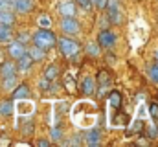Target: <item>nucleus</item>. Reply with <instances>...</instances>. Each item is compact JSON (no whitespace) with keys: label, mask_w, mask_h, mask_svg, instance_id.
<instances>
[{"label":"nucleus","mask_w":158,"mask_h":147,"mask_svg":"<svg viewBox=\"0 0 158 147\" xmlns=\"http://www.w3.org/2000/svg\"><path fill=\"white\" fill-rule=\"evenodd\" d=\"M98 42L103 48H112L116 44V37H114L112 32H109V30H101L99 32V37H98Z\"/></svg>","instance_id":"6"},{"label":"nucleus","mask_w":158,"mask_h":147,"mask_svg":"<svg viewBox=\"0 0 158 147\" xmlns=\"http://www.w3.org/2000/svg\"><path fill=\"white\" fill-rule=\"evenodd\" d=\"M61 30L66 35H77L79 33V22L74 17H63L61 20Z\"/></svg>","instance_id":"5"},{"label":"nucleus","mask_w":158,"mask_h":147,"mask_svg":"<svg viewBox=\"0 0 158 147\" xmlns=\"http://www.w3.org/2000/svg\"><path fill=\"white\" fill-rule=\"evenodd\" d=\"M15 86V75H9V77H4V88L9 90Z\"/></svg>","instance_id":"23"},{"label":"nucleus","mask_w":158,"mask_h":147,"mask_svg":"<svg viewBox=\"0 0 158 147\" xmlns=\"http://www.w3.org/2000/svg\"><path fill=\"white\" fill-rule=\"evenodd\" d=\"M107 2H109V0H96L94 6H96L98 9H105V7H107Z\"/></svg>","instance_id":"30"},{"label":"nucleus","mask_w":158,"mask_h":147,"mask_svg":"<svg viewBox=\"0 0 158 147\" xmlns=\"http://www.w3.org/2000/svg\"><path fill=\"white\" fill-rule=\"evenodd\" d=\"M61 134H63V129L57 125V127H53V131H52V138L55 140V142H59L61 140Z\"/></svg>","instance_id":"25"},{"label":"nucleus","mask_w":158,"mask_h":147,"mask_svg":"<svg viewBox=\"0 0 158 147\" xmlns=\"http://www.w3.org/2000/svg\"><path fill=\"white\" fill-rule=\"evenodd\" d=\"M31 63H33V59H31V57L28 55V52H26L22 57H19V65H17V70H20V72H22V70H28V68L31 66Z\"/></svg>","instance_id":"15"},{"label":"nucleus","mask_w":158,"mask_h":147,"mask_svg":"<svg viewBox=\"0 0 158 147\" xmlns=\"http://www.w3.org/2000/svg\"><path fill=\"white\" fill-rule=\"evenodd\" d=\"M28 55H30L33 61H42L46 53H44V50L39 48V46H31V48H30V52H28Z\"/></svg>","instance_id":"18"},{"label":"nucleus","mask_w":158,"mask_h":147,"mask_svg":"<svg viewBox=\"0 0 158 147\" xmlns=\"http://www.w3.org/2000/svg\"><path fill=\"white\" fill-rule=\"evenodd\" d=\"M50 19H48V15H40V19H39V24L42 26V28H46V26H50Z\"/></svg>","instance_id":"28"},{"label":"nucleus","mask_w":158,"mask_h":147,"mask_svg":"<svg viewBox=\"0 0 158 147\" xmlns=\"http://www.w3.org/2000/svg\"><path fill=\"white\" fill-rule=\"evenodd\" d=\"M37 145H40V147H46V145H50V142H46V140H40V142H37Z\"/></svg>","instance_id":"32"},{"label":"nucleus","mask_w":158,"mask_h":147,"mask_svg":"<svg viewBox=\"0 0 158 147\" xmlns=\"http://www.w3.org/2000/svg\"><path fill=\"white\" fill-rule=\"evenodd\" d=\"M90 4H96V0H90Z\"/></svg>","instance_id":"34"},{"label":"nucleus","mask_w":158,"mask_h":147,"mask_svg":"<svg viewBox=\"0 0 158 147\" xmlns=\"http://www.w3.org/2000/svg\"><path fill=\"white\" fill-rule=\"evenodd\" d=\"M57 74H59V68L55 66V65H52L46 72H44V79H48V81H53L55 77H57Z\"/></svg>","instance_id":"20"},{"label":"nucleus","mask_w":158,"mask_h":147,"mask_svg":"<svg viewBox=\"0 0 158 147\" xmlns=\"http://www.w3.org/2000/svg\"><path fill=\"white\" fill-rule=\"evenodd\" d=\"M15 22V15L11 13V9H4V11H0V24H7V26H11Z\"/></svg>","instance_id":"17"},{"label":"nucleus","mask_w":158,"mask_h":147,"mask_svg":"<svg viewBox=\"0 0 158 147\" xmlns=\"http://www.w3.org/2000/svg\"><path fill=\"white\" fill-rule=\"evenodd\" d=\"M86 145H99V132L98 131H90L86 134Z\"/></svg>","instance_id":"19"},{"label":"nucleus","mask_w":158,"mask_h":147,"mask_svg":"<svg viewBox=\"0 0 158 147\" xmlns=\"http://www.w3.org/2000/svg\"><path fill=\"white\" fill-rule=\"evenodd\" d=\"M57 44H59L61 53H63L64 57H68V59H74V57L79 53V42H76L74 39L63 37V39H59V40H57Z\"/></svg>","instance_id":"3"},{"label":"nucleus","mask_w":158,"mask_h":147,"mask_svg":"<svg viewBox=\"0 0 158 147\" xmlns=\"http://www.w3.org/2000/svg\"><path fill=\"white\" fill-rule=\"evenodd\" d=\"M109 105H110L112 110H118L119 107L123 105V98H121V94H119L118 90H112V92H110V96H109Z\"/></svg>","instance_id":"10"},{"label":"nucleus","mask_w":158,"mask_h":147,"mask_svg":"<svg viewBox=\"0 0 158 147\" xmlns=\"http://www.w3.org/2000/svg\"><path fill=\"white\" fill-rule=\"evenodd\" d=\"M83 7H90V0H77Z\"/></svg>","instance_id":"31"},{"label":"nucleus","mask_w":158,"mask_h":147,"mask_svg":"<svg viewBox=\"0 0 158 147\" xmlns=\"http://www.w3.org/2000/svg\"><path fill=\"white\" fill-rule=\"evenodd\" d=\"M149 77H151L155 83H158V63L151 66V70H149Z\"/></svg>","instance_id":"24"},{"label":"nucleus","mask_w":158,"mask_h":147,"mask_svg":"<svg viewBox=\"0 0 158 147\" xmlns=\"http://www.w3.org/2000/svg\"><path fill=\"white\" fill-rule=\"evenodd\" d=\"M147 136H149V138H156L158 136V127L156 125H151V127L147 129Z\"/></svg>","instance_id":"27"},{"label":"nucleus","mask_w":158,"mask_h":147,"mask_svg":"<svg viewBox=\"0 0 158 147\" xmlns=\"http://www.w3.org/2000/svg\"><path fill=\"white\" fill-rule=\"evenodd\" d=\"M17 110H19V114H20V116H31V114H33V110H35V107H33L30 101H26V99H19Z\"/></svg>","instance_id":"9"},{"label":"nucleus","mask_w":158,"mask_h":147,"mask_svg":"<svg viewBox=\"0 0 158 147\" xmlns=\"http://www.w3.org/2000/svg\"><path fill=\"white\" fill-rule=\"evenodd\" d=\"M30 98V90H28V85H20V86H17L15 88V92H13V99H28Z\"/></svg>","instance_id":"13"},{"label":"nucleus","mask_w":158,"mask_h":147,"mask_svg":"<svg viewBox=\"0 0 158 147\" xmlns=\"http://www.w3.org/2000/svg\"><path fill=\"white\" fill-rule=\"evenodd\" d=\"M155 57H156V61H158V52H156V53H155Z\"/></svg>","instance_id":"33"},{"label":"nucleus","mask_w":158,"mask_h":147,"mask_svg":"<svg viewBox=\"0 0 158 147\" xmlns=\"http://www.w3.org/2000/svg\"><path fill=\"white\" fill-rule=\"evenodd\" d=\"M11 37H13L11 26H7V24H0V42H9Z\"/></svg>","instance_id":"16"},{"label":"nucleus","mask_w":158,"mask_h":147,"mask_svg":"<svg viewBox=\"0 0 158 147\" xmlns=\"http://www.w3.org/2000/svg\"><path fill=\"white\" fill-rule=\"evenodd\" d=\"M13 112V103L11 101H4L2 105H0V114L2 116H9Z\"/></svg>","instance_id":"21"},{"label":"nucleus","mask_w":158,"mask_h":147,"mask_svg":"<svg viewBox=\"0 0 158 147\" xmlns=\"http://www.w3.org/2000/svg\"><path fill=\"white\" fill-rule=\"evenodd\" d=\"M74 121L81 127H90L96 121V105L90 101H81L74 109Z\"/></svg>","instance_id":"1"},{"label":"nucleus","mask_w":158,"mask_h":147,"mask_svg":"<svg viewBox=\"0 0 158 147\" xmlns=\"http://www.w3.org/2000/svg\"><path fill=\"white\" fill-rule=\"evenodd\" d=\"M149 112H151V116H153L155 120H158V105L156 103H153V105L149 107Z\"/></svg>","instance_id":"29"},{"label":"nucleus","mask_w":158,"mask_h":147,"mask_svg":"<svg viewBox=\"0 0 158 147\" xmlns=\"http://www.w3.org/2000/svg\"><path fill=\"white\" fill-rule=\"evenodd\" d=\"M59 13L63 15V17H76V4L74 2H70V0H63V2H59Z\"/></svg>","instance_id":"8"},{"label":"nucleus","mask_w":158,"mask_h":147,"mask_svg":"<svg viewBox=\"0 0 158 147\" xmlns=\"http://www.w3.org/2000/svg\"><path fill=\"white\" fill-rule=\"evenodd\" d=\"M31 0H13V9L19 13H28L31 9Z\"/></svg>","instance_id":"11"},{"label":"nucleus","mask_w":158,"mask_h":147,"mask_svg":"<svg viewBox=\"0 0 158 147\" xmlns=\"http://www.w3.org/2000/svg\"><path fill=\"white\" fill-rule=\"evenodd\" d=\"M15 74H17V66L13 63H9V61L2 63V66H0V75L2 77H9V75H15Z\"/></svg>","instance_id":"12"},{"label":"nucleus","mask_w":158,"mask_h":147,"mask_svg":"<svg viewBox=\"0 0 158 147\" xmlns=\"http://www.w3.org/2000/svg\"><path fill=\"white\" fill-rule=\"evenodd\" d=\"M107 7H109V20L112 24H121L123 22V15H121L118 0H109L107 2Z\"/></svg>","instance_id":"4"},{"label":"nucleus","mask_w":158,"mask_h":147,"mask_svg":"<svg viewBox=\"0 0 158 147\" xmlns=\"http://www.w3.org/2000/svg\"><path fill=\"white\" fill-rule=\"evenodd\" d=\"M94 88H96V85H94V79H92L90 75H86V77L83 79V83H81V90H83L86 96H90V94L94 92Z\"/></svg>","instance_id":"14"},{"label":"nucleus","mask_w":158,"mask_h":147,"mask_svg":"<svg viewBox=\"0 0 158 147\" xmlns=\"http://www.w3.org/2000/svg\"><path fill=\"white\" fill-rule=\"evenodd\" d=\"M33 44L39 46V48H42V50L46 52V50H50V48H53V46L57 44V39H55V35H53L52 30L40 28V30L35 32V35H33Z\"/></svg>","instance_id":"2"},{"label":"nucleus","mask_w":158,"mask_h":147,"mask_svg":"<svg viewBox=\"0 0 158 147\" xmlns=\"http://www.w3.org/2000/svg\"><path fill=\"white\" fill-rule=\"evenodd\" d=\"M4 9H13V0H0V11Z\"/></svg>","instance_id":"26"},{"label":"nucleus","mask_w":158,"mask_h":147,"mask_svg":"<svg viewBox=\"0 0 158 147\" xmlns=\"http://www.w3.org/2000/svg\"><path fill=\"white\" fill-rule=\"evenodd\" d=\"M86 52H88V55L98 57V55H99V46H98V44H88V46H86Z\"/></svg>","instance_id":"22"},{"label":"nucleus","mask_w":158,"mask_h":147,"mask_svg":"<svg viewBox=\"0 0 158 147\" xmlns=\"http://www.w3.org/2000/svg\"><path fill=\"white\" fill-rule=\"evenodd\" d=\"M7 52H9V55H11L13 59H19V57H22V55L26 53V46H24V42H20V40H13V42H9Z\"/></svg>","instance_id":"7"}]
</instances>
